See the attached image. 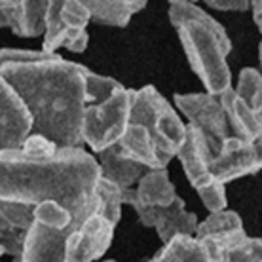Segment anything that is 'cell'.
Segmentation results:
<instances>
[{
	"label": "cell",
	"mask_w": 262,
	"mask_h": 262,
	"mask_svg": "<svg viewBox=\"0 0 262 262\" xmlns=\"http://www.w3.org/2000/svg\"><path fill=\"white\" fill-rule=\"evenodd\" d=\"M97 158L84 146H57L31 133L21 148L0 150V245L17 256L34 211L61 202L76 213L99 202Z\"/></svg>",
	"instance_id": "cell-1"
},
{
	"label": "cell",
	"mask_w": 262,
	"mask_h": 262,
	"mask_svg": "<svg viewBox=\"0 0 262 262\" xmlns=\"http://www.w3.org/2000/svg\"><path fill=\"white\" fill-rule=\"evenodd\" d=\"M0 74L33 116V133L57 146H84L85 108L120 84L44 50H0Z\"/></svg>",
	"instance_id": "cell-2"
},
{
	"label": "cell",
	"mask_w": 262,
	"mask_h": 262,
	"mask_svg": "<svg viewBox=\"0 0 262 262\" xmlns=\"http://www.w3.org/2000/svg\"><path fill=\"white\" fill-rule=\"evenodd\" d=\"M186 135L179 112L154 85L131 90L127 124L116 144L125 156L148 169L167 167Z\"/></svg>",
	"instance_id": "cell-3"
},
{
	"label": "cell",
	"mask_w": 262,
	"mask_h": 262,
	"mask_svg": "<svg viewBox=\"0 0 262 262\" xmlns=\"http://www.w3.org/2000/svg\"><path fill=\"white\" fill-rule=\"evenodd\" d=\"M169 21L184 55L205 92L221 95L232 85L228 53L232 42L224 27L192 0H169Z\"/></svg>",
	"instance_id": "cell-4"
},
{
	"label": "cell",
	"mask_w": 262,
	"mask_h": 262,
	"mask_svg": "<svg viewBox=\"0 0 262 262\" xmlns=\"http://www.w3.org/2000/svg\"><path fill=\"white\" fill-rule=\"evenodd\" d=\"M230 133L237 139L262 141V71L245 67L239 72L237 85L221 93Z\"/></svg>",
	"instance_id": "cell-5"
},
{
	"label": "cell",
	"mask_w": 262,
	"mask_h": 262,
	"mask_svg": "<svg viewBox=\"0 0 262 262\" xmlns=\"http://www.w3.org/2000/svg\"><path fill=\"white\" fill-rule=\"evenodd\" d=\"M131 90L118 84L105 97L85 108L82 124V141L93 154L116 144L127 124Z\"/></svg>",
	"instance_id": "cell-6"
},
{
	"label": "cell",
	"mask_w": 262,
	"mask_h": 262,
	"mask_svg": "<svg viewBox=\"0 0 262 262\" xmlns=\"http://www.w3.org/2000/svg\"><path fill=\"white\" fill-rule=\"evenodd\" d=\"M177 158L183 165V171L188 179V183L198 192L205 209L209 213L226 209V205H228L226 184H221L211 175V150L207 146V141L203 139V135L194 125L186 124V135H184V141L177 152Z\"/></svg>",
	"instance_id": "cell-7"
},
{
	"label": "cell",
	"mask_w": 262,
	"mask_h": 262,
	"mask_svg": "<svg viewBox=\"0 0 262 262\" xmlns=\"http://www.w3.org/2000/svg\"><path fill=\"white\" fill-rule=\"evenodd\" d=\"M90 13L80 4V0H48L42 50L57 52L67 48L72 53H82L90 40Z\"/></svg>",
	"instance_id": "cell-8"
},
{
	"label": "cell",
	"mask_w": 262,
	"mask_h": 262,
	"mask_svg": "<svg viewBox=\"0 0 262 262\" xmlns=\"http://www.w3.org/2000/svg\"><path fill=\"white\" fill-rule=\"evenodd\" d=\"M173 101L175 106L183 112L184 118L188 120V124L194 125L207 141L211 154H215L224 143V139L232 135L221 95L209 92L177 93Z\"/></svg>",
	"instance_id": "cell-9"
},
{
	"label": "cell",
	"mask_w": 262,
	"mask_h": 262,
	"mask_svg": "<svg viewBox=\"0 0 262 262\" xmlns=\"http://www.w3.org/2000/svg\"><path fill=\"white\" fill-rule=\"evenodd\" d=\"M262 169V141L249 143L230 135L221 148L211 154L209 171L221 184H228Z\"/></svg>",
	"instance_id": "cell-10"
},
{
	"label": "cell",
	"mask_w": 262,
	"mask_h": 262,
	"mask_svg": "<svg viewBox=\"0 0 262 262\" xmlns=\"http://www.w3.org/2000/svg\"><path fill=\"white\" fill-rule=\"evenodd\" d=\"M33 133V116L19 97L0 74V150L21 148Z\"/></svg>",
	"instance_id": "cell-11"
},
{
	"label": "cell",
	"mask_w": 262,
	"mask_h": 262,
	"mask_svg": "<svg viewBox=\"0 0 262 262\" xmlns=\"http://www.w3.org/2000/svg\"><path fill=\"white\" fill-rule=\"evenodd\" d=\"M139 221L146 228L156 230L162 243H167L175 236H194L198 226L196 213H190L184 205L183 198H177L169 205L160 207H133Z\"/></svg>",
	"instance_id": "cell-12"
},
{
	"label": "cell",
	"mask_w": 262,
	"mask_h": 262,
	"mask_svg": "<svg viewBox=\"0 0 262 262\" xmlns=\"http://www.w3.org/2000/svg\"><path fill=\"white\" fill-rule=\"evenodd\" d=\"M48 0H0V29L15 36L36 38L46 29Z\"/></svg>",
	"instance_id": "cell-13"
},
{
	"label": "cell",
	"mask_w": 262,
	"mask_h": 262,
	"mask_svg": "<svg viewBox=\"0 0 262 262\" xmlns=\"http://www.w3.org/2000/svg\"><path fill=\"white\" fill-rule=\"evenodd\" d=\"M245 236H247V232L243 228L242 216L237 215L236 211L230 209L211 211L207 219L198 223L196 232H194V237L207 247L209 255L226 249Z\"/></svg>",
	"instance_id": "cell-14"
},
{
	"label": "cell",
	"mask_w": 262,
	"mask_h": 262,
	"mask_svg": "<svg viewBox=\"0 0 262 262\" xmlns=\"http://www.w3.org/2000/svg\"><path fill=\"white\" fill-rule=\"evenodd\" d=\"M177 190L171 183L167 167L148 169L133 188L122 190V203L133 207H160L177 200Z\"/></svg>",
	"instance_id": "cell-15"
},
{
	"label": "cell",
	"mask_w": 262,
	"mask_h": 262,
	"mask_svg": "<svg viewBox=\"0 0 262 262\" xmlns=\"http://www.w3.org/2000/svg\"><path fill=\"white\" fill-rule=\"evenodd\" d=\"M99 162V169H101V177L116 184L120 190H127L133 188L137 181L148 171V167L139 164L135 160H131L120 150L118 144H112L105 150L95 154Z\"/></svg>",
	"instance_id": "cell-16"
},
{
	"label": "cell",
	"mask_w": 262,
	"mask_h": 262,
	"mask_svg": "<svg viewBox=\"0 0 262 262\" xmlns=\"http://www.w3.org/2000/svg\"><path fill=\"white\" fill-rule=\"evenodd\" d=\"M80 4L93 23L124 29L131 17L146 6V0H80Z\"/></svg>",
	"instance_id": "cell-17"
},
{
	"label": "cell",
	"mask_w": 262,
	"mask_h": 262,
	"mask_svg": "<svg viewBox=\"0 0 262 262\" xmlns=\"http://www.w3.org/2000/svg\"><path fill=\"white\" fill-rule=\"evenodd\" d=\"M209 256L211 262H262V237L247 234L237 243Z\"/></svg>",
	"instance_id": "cell-18"
},
{
	"label": "cell",
	"mask_w": 262,
	"mask_h": 262,
	"mask_svg": "<svg viewBox=\"0 0 262 262\" xmlns=\"http://www.w3.org/2000/svg\"><path fill=\"white\" fill-rule=\"evenodd\" d=\"M192 2H200V0H192ZM202 2L219 12H249V0H202Z\"/></svg>",
	"instance_id": "cell-19"
},
{
	"label": "cell",
	"mask_w": 262,
	"mask_h": 262,
	"mask_svg": "<svg viewBox=\"0 0 262 262\" xmlns=\"http://www.w3.org/2000/svg\"><path fill=\"white\" fill-rule=\"evenodd\" d=\"M249 10L253 12V19L255 25L260 33V44H258V63H260L262 71V0H249Z\"/></svg>",
	"instance_id": "cell-20"
},
{
	"label": "cell",
	"mask_w": 262,
	"mask_h": 262,
	"mask_svg": "<svg viewBox=\"0 0 262 262\" xmlns=\"http://www.w3.org/2000/svg\"><path fill=\"white\" fill-rule=\"evenodd\" d=\"M12 262H21V256L17 255V256H13V260Z\"/></svg>",
	"instance_id": "cell-21"
},
{
	"label": "cell",
	"mask_w": 262,
	"mask_h": 262,
	"mask_svg": "<svg viewBox=\"0 0 262 262\" xmlns=\"http://www.w3.org/2000/svg\"><path fill=\"white\" fill-rule=\"evenodd\" d=\"M4 255H6V253H4V247L0 245V256H4Z\"/></svg>",
	"instance_id": "cell-22"
},
{
	"label": "cell",
	"mask_w": 262,
	"mask_h": 262,
	"mask_svg": "<svg viewBox=\"0 0 262 262\" xmlns=\"http://www.w3.org/2000/svg\"><path fill=\"white\" fill-rule=\"evenodd\" d=\"M103 262H116V260H103Z\"/></svg>",
	"instance_id": "cell-23"
},
{
	"label": "cell",
	"mask_w": 262,
	"mask_h": 262,
	"mask_svg": "<svg viewBox=\"0 0 262 262\" xmlns=\"http://www.w3.org/2000/svg\"><path fill=\"white\" fill-rule=\"evenodd\" d=\"M209 262H211V260H209Z\"/></svg>",
	"instance_id": "cell-24"
}]
</instances>
